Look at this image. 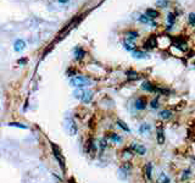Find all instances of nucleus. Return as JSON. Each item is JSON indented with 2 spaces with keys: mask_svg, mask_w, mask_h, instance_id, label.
<instances>
[{
  "mask_svg": "<svg viewBox=\"0 0 195 183\" xmlns=\"http://www.w3.org/2000/svg\"><path fill=\"white\" fill-rule=\"evenodd\" d=\"M131 170H132V165L127 161L120 167V173H121V176H122V173L125 176H127V175H129V172H131Z\"/></svg>",
  "mask_w": 195,
  "mask_h": 183,
  "instance_id": "6",
  "label": "nucleus"
},
{
  "mask_svg": "<svg viewBox=\"0 0 195 183\" xmlns=\"http://www.w3.org/2000/svg\"><path fill=\"white\" fill-rule=\"evenodd\" d=\"M150 106H151L152 109H157L158 106H160V105H158V100H157V99H154V100H151Z\"/></svg>",
  "mask_w": 195,
  "mask_h": 183,
  "instance_id": "27",
  "label": "nucleus"
},
{
  "mask_svg": "<svg viewBox=\"0 0 195 183\" xmlns=\"http://www.w3.org/2000/svg\"><path fill=\"white\" fill-rule=\"evenodd\" d=\"M146 108V102H145V99L143 98H139L135 100V109L137 110H144Z\"/></svg>",
  "mask_w": 195,
  "mask_h": 183,
  "instance_id": "9",
  "label": "nucleus"
},
{
  "mask_svg": "<svg viewBox=\"0 0 195 183\" xmlns=\"http://www.w3.org/2000/svg\"><path fill=\"white\" fill-rule=\"evenodd\" d=\"M123 45H125V48L127 50H134V44L133 42H129V40H127V42L123 43Z\"/></svg>",
  "mask_w": 195,
  "mask_h": 183,
  "instance_id": "23",
  "label": "nucleus"
},
{
  "mask_svg": "<svg viewBox=\"0 0 195 183\" xmlns=\"http://www.w3.org/2000/svg\"><path fill=\"white\" fill-rule=\"evenodd\" d=\"M57 1H59V3H62V4H65V3H68L70 0H57Z\"/></svg>",
  "mask_w": 195,
  "mask_h": 183,
  "instance_id": "31",
  "label": "nucleus"
},
{
  "mask_svg": "<svg viewBox=\"0 0 195 183\" xmlns=\"http://www.w3.org/2000/svg\"><path fill=\"white\" fill-rule=\"evenodd\" d=\"M147 54H145V52H141V51H135L134 52V57L137 59H143V57H146Z\"/></svg>",
  "mask_w": 195,
  "mask_h": 183,
  "instance_id": "25",
  "label": "nucleus"
},
{
  "mask_svg": "<svg viewBox=\"0 0 195 183\" xmlns=\"http://www.w3.org/2000/svg\"><path fill=\"white\" fill-rule=\"evenodd\" d=\"M131 149L139 155H145V153H146L145 146L140 143H137V142H133V143L131 144Z\"/></svg>",
  "mask_w": 195,
  "mask_h": 183,
  "instance_id": "3",
  "label": "nucleus"
},
{
  "mask_svg": "<svg viewBox=\"0 0 195 183\" xmlns=\"http://www.w3.org/2000/svg\"><path fill=\"white\" fill-rule=\"evenodd\" d=\"M189 23H190L192 26H194L195 25V14L194 12H192V14H189Z\"/></svg>",
  "mask_w": 195,
  "mask_h": 183,
  "instance_id": "26",
  "label": "nucleus"
},
{
  "mask_svg": "<svg viewBox=\"0 0 195 183\" xmlns=\"http://www.w3.org/2000/svg\"><path fill=\"white\" fill-rule=\"evenodd\" d=\"M143 23H147V25H151V26H157L156 23H154L151 20V17H149V16H146V15H143V16H140V19H139Z\"/></svg>",
  "mask_w": 195,
  "mask_h": 183,
  "instance_id": "16",
  "label": "nucleus"
},
{
  "mask_svg": "<svg viewBox=\"0 0 195 183\" xmlns=\"http://www.w3.org/2000/svg\"><path fill=\"white\" fill-rule=\"evenodd\" d=\"M109 138L114 142V143H121V142H122V138L120 137L119 134H116V133H110Z\"/></svg>",
  "mask_w": 195,
  "mask_h": 183,
  "instance_id": "19",
  "label": "nucleus"
},
{
  "mask_svg": "<svg viewBox=\"0 0 195 183\" xmlns=\"http://www.w3.org/2000/svg\"><path fill=\"white\" fill-rule=\"evenodd\" d=\"M157 183H171L170 177L166 173L161 172L160 175H158V177H157Z\"/></svg>",
  "mask_w": 195,
  "mask_h": 183,
  "instance_id": "14",
  "label": "nucleus"
},
{
  "mask_svg": "<svg viewBox=\"0 0 195 183\" xmlns=\"http://www.w3.org/2000/svg\"><path fill=\"white\" fill-rule=\"evenodd\" d=\"M171 116H172V111H170V110L160 111V117L162 120H168V119H171Z\"/></svg>",
  "mask_w": 195,
  "mask_h": 183,
  "instance_id": "17",
  "label": "nucleus"
},
{
  "mask_svg": "<svg viewBox=\"0 0 195 183\" xmlns=\"http://www.w3.org/2000/svg\"><path fill=\"white\" fill-rule=\"evenodd\" d=\"M90 83H92V81L88 77H84V76H74V77L70 79V84L76 88H83V87L89 86Z\"/></svg>",
  "mask_w": 195,
  "mask_h": 183,
  "instance_id": "1",
  "label": "nucleus"
},
{
  "mask_svg": "<svg viewBox=\"0 0 195 183\" xmlns=\"http://www.w3.org/2000/svg\"><path fill=\"white\" fill-rule=\"evenodd\" d=\"M151 170H152V165H151V162L146 164L145 166H144V175L146 176V178H147V180H151Z\"/></svg>",
  "mask_w": 195,
  "mask_h": 183,
  "instance_id": "13",
  "label": "nucleus"
},
{
  "mask_svg": "<svg viewBox=\"0 0 195 183\" xmlns=\"http://www.w3.org/2000/svg\"><path fill=\"white\" fill-rule=\"evenodd\" d=\"M194 65H195V64H194Z\"/></svg>",
  "mask_w": 195,
  "mask_h": 183,
  "instance_id": "32",
  "label": "nucleus"
},
{
  "mask_svg": "<svg viewBox=\"0 0 195 183\" xmlns=\"http://www.w3.org/2000/svg\"><path fill=\"white\" fill-rule=\"evenodd\" d=\"M84 92H85V90H83L82 88H78V90H74L73 95H74V98L82 100V98H83V95H84Z\"/></svg>",
  "mask_w": 195,
  "mask_h": 183,
  "instance_id": "21",
  "label": "nucleus"
},
{
  "mask_svg": "<svg viewBox=\"0 0 195 183\" xmlns=\"http://www.w3.org/2000/svg\"><path fill=\"white\" fill-rule=\"evenodd\" d=\"M133 155H132V153L129 151V150H123V157H127V159H129V157H132Z\"/></svg>",
  "mask_w": 195,
  "mask_h": 183,
  "instance_id": "29",
  "label": "nucleus"
},
{
  "mask_svg": "<svg viewBox=\"0 0 195 183\" xmlns=\"http://www.w3.org/2000/svg\"><path fill=\"white\" fill-rule=\"evenodd\" d=\"M51 148H52V153H54V155H55V157H56V160L59 161V164H60V166H61L62 171L65 172V170H66V166H65V164H66V161H65V157L62 156L60 149H59L55 144H51Z\"/></svg>",
  "mask_w": 195,
  "mask_h": 183,
  "instance_id": "2",
  "label": "nucleus"
},
{
  "mask_svg": "<svg viewBox=\"0 0 195 183\" xmlns=\"http://www.w3.org/2000/svg\"><path fill=\"white\" fill-rule=\"evenodd\" d=\"M116 125L119 126V127H121V128L123 129V131H126V132H131V129H129V127H128V126H127L126 123L123 122L122 120H117V121H116Z\"/></svg>",
  "mask_w": 195,
  "mask_h": 183,
  "instance_id": "20",
  "label": "nucleus"
},
{
  "mask_svg": "<svg viewBox=\"0 0 195 183\" xmlns=\"http://www.w3.org/2000/svg\"><path fill=\"white\" fill-rule=\"evenodd\" d=\"M9 126H11V127H20V128H23V129H26V128H27V126L22 125V123H17V122H10V123H9Z\"/></svg>",
  "mask_w": 195,
  "mask_h": 183,
  "instance_id": "24",
  "label": "nucleus"
},
{
  "mask_svg": "<svg viewBox=\"0 0 195 183\" xmlns=\"http://www.w3.org/2000/svg\"><path fill=\"white\" fill-rule=\"evenodd\" d=\"M190 177V171L187 170V171H183V175H182V180H188Z\"/></svg>",
  "mask_w": 195,
  "mask_h": 183,
  "instance_id": "28",
  "label": "nucleus"
},
{
  "mask_svg": "<svg viewBox=\"0 0 195 183\" xmlns=\"http://www.w3.org/2000/svg\"><path fill=\"white\" fill-rule=\"evenodd\" d=\"M156 137H157V142H158V144H163L165 143V134H163V129H162V127H160L158 128V132H157V134H156Z\"/></svg>",
  "mask_w": 195,
  "mask_h": 183,
  "instance_id": "15",
  "label": "nucleus"
},
{
  "mask_svg": "<svg viewBox=\"0 0 195 183\" xmlns=\"http://www.w3.org/2000/svg\"><path fill=\"white\" fill-rule=\"evenodd\" d=\"M92 99H93V93L90 90H85L83 98H82V102H83L84 104H88V103L92 102Z\"/></svg>",
  "mask_w": 195,
  "mask_h": 183,
  "instance_id": "12",
  "label": "nucleus"
},
{
  "mask_svg": "<svg viewBox=\"0 0 195 183\" xmlns=\"http://www.w3.org/2000/svg\"><path fill=\"white\" fill-rule=\"evenodd\" d=\"M14 46H15L16 51H22L23 49L26 48V43H25V40H23V39H17L15 42V44H14Z\"/></svg>",
  "mask_w": 195,
  "mask_h": 183,
  "instance_id": "8",
  "label": "nucleus"
},
{
  "mask_svg": "<svg viewBox=\"0 0 195 183\" xmlns=\"http://www.w3.org/2000/svg\"><path fill=\"white\" fill-rule=\"evenodd\" d=\"M141 89H144V90H146V92H155L156 88L154 87V86L150 83V82L145 81V82H143V84H141Z\"/></svg>",
  "mask_w": 195,
  "mask_h": 183,
  "instance_id": "11",
  "label": "nucleus"
},
{
  "mask_svg": "<svg viewBox=\"0 0 195 183\" xmlns=\"http://www.w3.org/2000/svg\"><path fill=\"white\" fill-rule=\"evenodd\" d=\"M66 121H67V131H68V133H70L71 135L77 134V131H78V128H77V125H76V122L73 121L72 117H68Z\"/></svg>",
  "mask_w": 195,
  "mask_h": 183,
  "instance_id": "4",
  "label": "nucleus"
},
{
  "mask_svg": "<svg viewBox=\"0 0 195 183\" xmlns=\"http://www.w3.org/2000/svg\"><path fill=\"white\" fill-rule=\"evenodd\" d=\"M126 37H127V40H129V42H134V40L139 37V34L135 31H128L126 33Z\"/></svg>",
  "mask_w": 195,
  "mask_h": 183,
  "instance_id": "10",
  "label": "nucleus"
},
{
  "mask_svg": "<svg viewBox=\"0 0 195 183\" xmlns=\"http://www.w3.org/2000/svg\"><path fill=\"white\" fill-rule=\"evenodd\" d=\"M139 132L140 134H144V135H147L151 133V126L149 123H143L140 127H139Z\"/></svg>",
  "mask_w": 195,
  "mask_h": 183,
  "instance_id": "7",
  "label": "nucleus"
},
{
  "mask_svg": "<svg viewBox=\"0 0 195 183\" xmlns=\"http://www.w3.org/2000/svg\"><path fill=\"white\" fill-rule=\"evenodd\" d=\"M173 21H174V16H173V14H170V15H168V22H170V23H172Z\"/></svg>",
  "mask_w": 195,
  "mask_h": 183,
  "instance_id": "30",
  "label": "nucleus"
},
{
  "mask_svg": "<svg viewBox=\"0 0 195 183\" xmlns=\"http://www.w3.org/2000/svg\"><path fill=\"white\" fill-rule=\"evenodd\" d=\"M74 52H76V59H79V60H81V59H82V57H83V56L85 55L84 50H82L81 48H77Z\"/></svg>",
  "mask_w": 195,
  "mask_h": 183,
  "instance_id": "22",
  "label": "nucleus"
},
{
  "mask_svg": "<svg viewBox=\"0 0 195 183\" xmlns=\"http://www.w3.org/2000/svg\"><path fill=\"white\" fill-rule=\"evenodd\" d=\"M146 16H149L151 17V19H156V17H158V12L156 10H152V9H147L146 10V12H145Z\"/></svg>",
  "mask_w": 195,
  "mask_h": 183,
  "instance_id": "18",
  "label": "nucleus"
},
{
  "mask_svg": "<svg viewBox=\"0 0 195 183\" xmlns=\"http://www.w3.org/2000/svg\"><path fill=\"white\" fill-rule=\"evenodd\" d=\"M156 46V37L155 35H151V37L146 40V42L144 43V49H152Z\"/></svg>",
  "mask_w": 195,
  "mask_h": 183,
  "instance_id": "5",
  "label": "nucleus"
}]
</instances>
